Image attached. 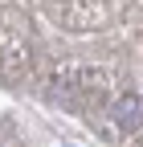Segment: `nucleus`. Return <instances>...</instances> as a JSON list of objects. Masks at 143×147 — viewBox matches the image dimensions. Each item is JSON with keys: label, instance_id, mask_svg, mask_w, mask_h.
<instances>
[]
</instances>
